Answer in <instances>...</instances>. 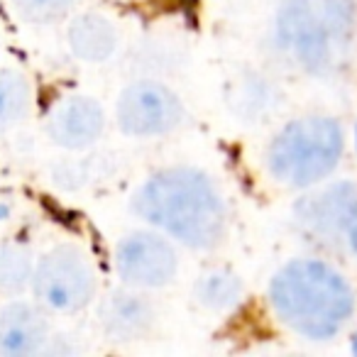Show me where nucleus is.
Masks as SVG:
<instances>
[{
  "label": "nucleus",
  "instance_id": "f257e3e1",
  "mask_svg": "<svg viewBox=\"0 0 357 357\" xmlns=\"http://www.w3.org/2000/svg\"><path fill=\"white\" fill-rule=\"evenodd\" d=\"M132 211L154 230L191 250H215L228 238V206L218 184L194 167L154 172L132 196Z\"/></svg>",
  "mask_w": 357,
  "mask_h": 357
},
{
  "label": "nucleus",
  "instance_id": "f03ea898",
  "mask_svg": "<svg viewBox=\"0 0 357 357\" xmlns=\"http://www.w3.org/2000/svg\"><path fill=\"white\" fill-rule=\"evenodd\" d=\"M272 45L289 66L316 79H335L357 54L355 0H282Z\"/></svg>",
  "mask_w": 357,
  "mask_h": 357
},
{
  "label": "nucleus",
  "instance_id": "7ed1b4c3",
  "mask_svg": "<svg viewBox=\"0 0 357 357\" xmlns=\"http://www.w3.org/2000/svg\"><path fill=\"white\" fill-rule=\"evenodd\" d=\"M269 303L284 326L306 340H331L355 313L345 274L316 257L291 259L269 282Z\"/></svg>",
  "mask_w": 357,
  "mask_h": 357
},
{
  "label": "nucleus",
  "instance_id": "20e7f679",
  "mask_svg": "<svg viewBox=\"0 0 357 357\" xmlns=\"http://www.w3.org/2000/svg\"><path fill=\"white\" fill-rule=\"evenodd\" d=\"M345 149V135L331 115H303L272 137L267 169L274 181L289 189H313L335 172Z\"/></svg>",
  "mask_w": 357,
  "mask_h": 357
},
{
  "label": "nucleus",
  "instance_id": "39448f33",
  "mask_svg": "<svg viewBox=\"0 0 357 357\" xmlns=\"http://www.w3.org/2000/svg\"><path fill=\"white\" fill-rule=\"evenodd\" d=\"M30 291L50 313L71 316L89 308L98 296V272L81 245L59 243L35 259Z\"/></svg>",
  "mask_w": 357,
  "mask_h": 357
},
{
  "label": "nucleus",
  "instance_id": "423d86ee",
  "mask_svg": "<svg viewBox=\"0 0 357 357\" xmlns=\"http://www.w3.org/2000/svg\"><path fill=\"white\" fill-rule=\"evenodd\" d=\"M184 100L162 81H135L115 100V123L128 137H162L184 123Z\"/></svg>",
  "mask_w": 357,
  "mask_h": 357
},
{
  "label": "nucleus",
  "instance_id": "0eeeda50",
  "mask_svg": "<svg viewBox=\"0 0 357 357\" xmlns=\"http://www.w3.org/2000/svg\"><path fill=\"white\" fill-rule=\"evenodd\" d=\"M294 223L303 238L318 245H350L357 233V186L335 181L311 191L294 206Z\"/></svg>",
  "mask_w": 357,
  "mask_h": 357
},
{
  "label": "nucleus",
  "instance_id": "6e6552de",
  "mask_svg": "<svg viewBox=\"0 0 357 357\" xmlns=\"http://www.w3.org/2000/svg\"><path fill=\"white\" fill-rule=\"evenodd\" d=\"M115 274L125 287L162 289L178 274V255L172 238L159 230H132L123 235L113 252Z\"/></svg>",
  "mask_w": 357,
  "mask_h": 357
},
{
  "label": "nucleus",
  "instance_id": "1a4fd4ad",
  "mask_svg": "<svg viewBox=\"0 0 357 357\" xmlns=\"http://www.w3.org/2000/svg\"><path fill=\"white\" fill-rule=\"evenodd\" d=\"M45 132L56 147L84 152L103 137L105 110L89 93H64L47 110Z\"/></svg>",
  "mask_w": 357,
  "mask_h": 357
},
{
  "label": "nucleus",
  "instance_id": "9d476101",
  "mask_svg": "<svg viewBox=\"0 0 357 357\" xmlns=\"http://www.w3.org/2000/svg\"><path fill=\"white\" fill-rule=\"evenodd\" d=\"M54 340L50 311L32 298L13 296L0 306V355L32 357L50 350Z\"/></svg>",
  "mask_w": 357,
  "mask_h": 357
},
{
  "label": "nucleus",
  "instance_id": "9b49d317",
  "mask_svg": "<svg viewBox=\"0 0 357 357\" xmlns=\"http://www.w3.org/2000/svg\"><path fill=\"white\" fill-rule=\"evenodd\" d=\"M98 323L108 340H142L157 326V308L142 289L125 287L108 291L98 303Z\"/></svg>",
  "mask_w": 357,
  "mask_h": 357
},
{
  "label": "nucleus",
  "instance_id": "f8f14e48",
  "mask_svg": "<svg viewBox=\"0 0 357 357\" xmlns=\"http://www.w3.org/2000/svg\"><path fill=\"white\" fill-rule=\"evenodd\" d=\"M66 47L84 64H105L120 47V30L100 13H79L66 25Z\"/></svg>",
  "mask_w": 357,
  "mask_h": 357
},
{
  "label": "nucleus",
  "instance_id": "ddd939ff",
  "mask_svg": "<svg viewBox=\"0 0 357 357\" xmlns=\"http://www.w3.org/2000/svg\"><path fill=\"white\" fill-rule=\"evenodd\" d=\"M228 105L240 120H250V123H259V120L269 118L277 110L279 96L272 81L264 76L245 71V74L235 76L228 86Z\"/></svg>",
  "mask_w": 357,
  "mask_h": 357
},
{
  "label": "nucleus",
  "instance_id": "4468645a",
  "mask_svg": "<svg viewBox=\"0 0 357 357\" xmlns=\"http://www.w3.org/2000/svg\"><path fill=\"white\" fill-rule=\"evenodd\" d=\"M35 89L25 71L0 66V132L17 128L32 113Z\"/></svg>",
  "mask_w": 357,
  "mask_h": 357
},
{
  "label": "nucleus",
  "instance_id": "2eb2a0df",
  "mask_svg": "<svg viewBox=\"0 0 357 357\" xmlns=\"http://www.w3.org/2000/svg\"><path fill=\"white\" fill-rule=\"evenodd\" d=\"M194 296L208 311H228V308H233L243 298V282L230 269H211V272L199 277Z\"/></svg>",
  "mask_w": 357,
  "mask_h": 357
},
{
  "label": "nucleus",
  "instance_id": "dca6fc26",
  "mask_svg": "<svg viewBox=\"0 0 357 357\" xmlns=\"http://www.w3.org/2000/svg\"><path fill=\"white\" fill-rule=\"evenodd\" d=\"M35 257L20 243H0V296H22L30 289Z\"/></svg>",
  "mask_w": 357,
  "mask_h": 357
},
{
  "label": "nucleus",
  "instance_id": "f3484780",
  "mask_svg": "<svg viewBox=\"0 0 357 357\" xmlns=\"http://www.w3.org/2000/svg\"><path fill=\"white\" fill-rule=\"evenodd\" d=\"M76 0H10V8L20 20L30 25H54L69 17Z\"/></svg>",
  "mask_w": 357,
  "mask_h": 357
},
{
  "label": "nucleus",
  "instance_id": "a211bd4d",
  "mask_svg": "<svg viewBox=\"0 0 357 357\" xmlns=\"http://www.w3.org/2000/svg\"><path fill=\"white\" fill-rule=\"evenodd\" d=\"M352 350L357 352V333H355V337H352Z\"/></svg>",
  "mask_w": 357,
  "mask_h": 357
},
{
  "label": "nucleus",
  "instance_id": "6ab92c4d",
  "mask_svg": "<svg viewBox=\"0 0 357 357\" xmlns=\"http://www.w3.org/2000/svg\"><path fill=\"white\" fill-rule=\"evenodd\" d=\"M355 149H357V125H355Z\"/></svg>",
  "mask_w": 357,
  "mask_h": 357
}]
</instances>
